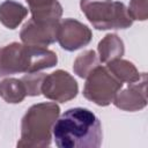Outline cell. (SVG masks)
<instances>
[{"label":"cell","mask_w":148,"mask_h":148,"mask_svg":"<svg viewBox=\"0 0 148 148\" xmlns=\"http://www.w3.org/2000/svg\"><path fill=\"white\" fill-rule=\"evenodd\" d=\"M52 135L59 148H98L103 139L99 119L86 108L65 111L54 123Z\"/></svg>","instance_id":"1"},{"label":"cell","mask_w":148,"mask_h":148,"mask_svg":"<svg viewBox=\"0 0 148 148\" xmlns=\"http://www.w3.org/2000/svg\"><path fill=\"white\" fill-rule=\"evenodd\" d=\"M58 62L56 52L43 47L13 42L0 47V77L17 73H35Z\"/></svg>","instance_id":"2"},{"label":"cell","mask_w":148,"mask_h":148,"mask_svg":"<svg viewBox=\"0 0 148 148\" xmlns=\"http://www.w3.org/2000/svg\"><path fill=\"white\" fill-rule=\"evenodd\" d=\"M60 114V108L53 102L31 105L21 121V139L17 147H49L52 128Z\"/></svg>","instance_id":"3"},{"label":"cell","mask_w":148,"mask_h":148,"mask_svg":"<svg viewBox=\"0 0 148 148\" xmlns=\"http://www.w3.org/2000/svg\"><path fill=\"white\" fill-rule=\"evenodd\" d=\"M80 7L88 21L97 30L127 29L132 25L127 7L113 0H80Z\"/></svg>","instance_id":"4"},{"label":"cell","mask_w":148,"mask_h":148,"mask_svg":"<svg viewBox=\"0 0 148 148\" xmlns=\"http://www.w3.org/2000/svg\"><path fill=\"white\" fill-rule=\"evenodd\" d=\"M123 84L106 67L98 65L86 77L83 96L99 106H106L112 103L116 94L123 88Z\"/></svg>","instance_id":"5"},{"label":"cell","mask_w":148,"mask_h":148,"mask_svg":"<svg viewBox=\"0 0 148 148\" xmlns=\"http://www.w3.org/2000/svg\"><path fill=\"white\" fill-rule=\"evenodd\" d=\"M40 92L51 101L65 103L76 97L79 86L69 73L58 69L45 75L42 82Z\"/></svg>","instance_id":"6"},{"label":"cell","mask_w":148,"mask_h":148,"mask_svg":"<svg viewBox=\"0 0 148 148\" xmlns=\"http://www.w3.org/2000/svg\"><path fill=\"white\" fill-rule=\"evenodd\" d=\"M91 37V30L75 18H65L59 22L57 40L66 51L72 52L88 45Z\"/></svg>","instance_id":"7"},{"label":"cell","mask_w":148,"mask_h":148,"mask_svg":"<svg viewBox=\"0 0 148 148\" xmlns=\"http://www.w3.org/2000/svg\"><path fill=\"white\" fill-rule=\"evenodd\" d=\"M112 103L124 111H139L147 105V73H141V77L126 88H121L114 96Z\"/></svg>","instance_id":"8"},{"label":"cell","mask_w":148,"mask_h":148,"mask_svg":"<svg viewBox=\"0 0 148 148\" xmlns=\"http://www.w3.org/2000/svg\"><path fill=\"white\" fill-rule=\"evenodd\" d=\"M59 22H40L30 18L23 24L20 38L23 44L46 47L57 40Z\"/></svg>","instance_id":"9"},{"label":"cell","mask_w":148,"mask_h":148,"mask_svg":"<svg viewBox=\"0 0 148 148\" xmlns=\"http://www.w3.org/2000/svg\"><path fill=\"white\" fill-rule=\"evenodd\" d=\"M31 18L40 22H58L62 15V6L57 0H25Z\"/></svg>","instance_id":"10"},{"label":"cell","mask_w":148,"mask_h":148,"mask_svg":"<svg viewBox=\"0 0 148 148\" xmlns=\"http://www.w3.org/2000/svg\"><path fill=\"white\" fill-rule=\"evenodd\" d=\"M28 15V8L14 0H5L0 3V22L8 29L17 28Z\"/></svg>","instance_id":"11"},{"label":"cell","mask_w":148,"mask_h":148,"mask_svg":"<svg viewBox=\"0 0 148 148\" xmlns=\"http://www.w3.org/2000/svg\"><path fill=\"white\" fill-rule=\"evenodd\" d=\"M98 58L102 62H109L111 60L121 58L125 52L123 39L116 34H108L98 43L97 46Z\"/></svg>","instance_id":"12"},{"label":"cell","mask_w":148,"mask_h":148,"mask_svg":"<svg viewBox=\"0 0 148 148\" xmlns=\"http://www.w3.org/2000/svg\"><path fill=\"white\" fill-rule=\"evenodd\" d=\"M106 68L121 83H132L141 77V73H139L134 64L121 58L106 62Z\"/></svg>","instance_id":"13"},{"label":"cell","mask_w":148,"mask_h":148,"mask_svg":"<svg viewBox=\"0 0 148 148\" xmlns=\"http://www.w3.org/2000/svg\"><path fill=\"white\" fill-rule=\"evenodd\" d=\"M27 96L24 83L21 79L7 77L0 82V97L10 104L21 103Z\"/></svg>","instance_id":"14"},{"label":"cell","mask_w":148,"mask_h":148,"mask_svg":"<svg viewBox=\"0 0 148 148\" xmlns=\"http://www.w3.org/2000/svg\"><path fill=\"white\" fill-rule=\"evenodd\" d=\"M99 65V58L94 50H87L80 53L73 64L74 73L82 79H86L88 74Z\"/></svg>","instance_id":"15"},{"label":"cell","mask_w":148,"mask_h":148,"mask_svg":"<svg viewBox=\"0 0 148 148\" xmlns=\"http://www.w3.org/2000/svg\"><path fill=\"white\" fill-rule=\"evenodd\" d=\"M46 74L40 73V72H35V73H28L24 76L21 77V80L24 83L25 90H27V96H38L40 95V87L43 79L45 77Z\"/></svg>","instance_id":"16"},{"label":"cell","mask_w":148,"mask_h":148,"mask_svg":"<svg viewBox=\"0 0 148 148\" xmlns=\"http://www.w3.org/2000/svg\"><path fill=\"white\" fill-rule=\"evenodd\" d=\"M127 12L132 20L146 21L148 17L147 0H131Z\"/></svg>","instance_id":"17"}]
</instances>
